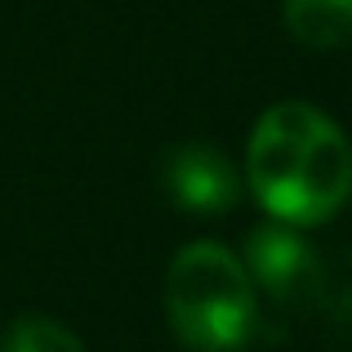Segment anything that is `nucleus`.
Returning a JSON list of instances; mask_svg holds the SVG:
<instances>
[{
	"label": "nucleus",
	"mask_w": 352,
	"mask_h": 352,
	"mask_svg": "<svg viewBox=\"0 0 352 352\" xmlns=\"http://www.w3.org/2000/svg\"><path fill=\"white\" fill-rule=\"evenodd\" d=\"M241 179L267 219L321 228L352 197V143L321 107L303 98L272 103L250 129Z\"/></svg>",
	"instance_id": "nucleus-1"
},
{
	"label": "nucleus",
	"mask_w": 352,
	"mask_h": 352,
	"mask_svg": "<svg viewBox=\"0 0 352 352\" xmlns=\"http://www.w3.org/2000/svg\"><path fill=\"white\" fill-rule=\"evenodd\" d=\"M165 321L188 352H236L258 326V290L241 254L188 241L165 267Z\"/></svg>",
	"instance_id": "nucleus-2"
},
{
	"label": "nucleus",
	"mask_w": 352,
	"mask_h": 352,
	"mask_svg": "<svg viewBox=\"0 0 352 352\" xmlns=\"http://www.w3.org/2000/svg\"><path fill=\"white\" fill-rule=\"evenodd\" d=\"M254 290H267L276 303H303L321 290V254L290 223H258L241 250Z\"/></svg>",
	"instance_id": "nucleus-3"
},
{
	"label": "nucleus",
	"mask_w": 352,
	"mask_h": 352,
	"mask_svg": "<svg viewBox=\"0 0 352 352\" xmlns=\"http://www.w3.org/2000/svg\"><path fill=\"white\" fill-rule=\"evenodd\" d=\"M161 188L183 214H228L241 197V170L223 147L192 138L161 156Z\"/></svg>",
	"instance_id": "nucleus-4"
},
{
	"label": "nucleus",
	"mask_w": 352,
	"mask_h": 352,
	"mask_svg": "<svg viewBox=\"0 0 352 352\" xmlns=\"http://www.w3.org/2000/svg\"><path fill=\"white\" fill-rule=\"evenodd\" d=\"M281 18L308 50H344L352 41V0H285Z\"/></svg>",
	"instance_id": "nucleus-5"
},
{
	"label": "nucleus",
	"mask_w": 352,
	"mask_h": 352,
	"mask_svg": "<svg viewBox=\"0 0 352 352\" xmlns=\"http://www.w3.org/2000/svg\"><path fill=\"white\" fill-rule=\"evenodd\" d=\"M0 352H85V344H80L63 321L41 317V312H27V317H14L5 326Z\"/></svg>",
	"instance_id": "nucleus-6"
}]
</instances>
